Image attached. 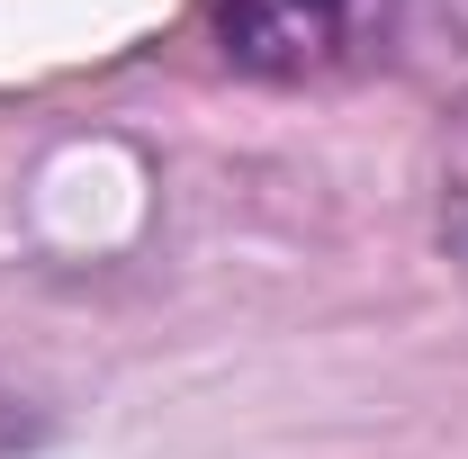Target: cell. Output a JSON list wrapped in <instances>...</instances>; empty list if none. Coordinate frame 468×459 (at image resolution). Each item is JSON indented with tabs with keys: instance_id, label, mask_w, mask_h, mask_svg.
Returning <instances> with one entry per match:
<instances>
[{
	"instance_id": "1",
	"label": "cell",
	"mask_w": 468,
	"mask_h": 459,
	"mask_svg": "<svg viewBox=\"0 0 468 459\" xmlns=\"http://www.w3.org/2000/svg\"><path fill=\"white\" fill-rule=\"evenodd\" d=\"M343 27H351L343 0H217V37H226V55L243 63V72H271V81L334 63Z\"/></svg>"
},
{
	"instance_id": "2",
	"label": "cell",
	"mask_w": 468,
	"mask_h": 459,
	"mask_svg": "<svg viewBox=\"0 0 468 459\" xmlns=\"http://www.w3.org/2000/svg\"><path fill=\"white\" fill-rule=\"evenodd\" d=\"M27 442H37V423L18 414V397H0V459H9V451H27Z\"/></svg>"
},
{
	"instance_id": "3",
	"label": "cell",
	"mask_w": 468,
	"mask_h": 459,
	"mask_svg": "<svg viewBox=\"0 0 468 459\" xmlns=\"http://www.w3.org/2000/svg\"><path fill=\"white\" fill-rule=\"evenodd\" d=\"M460 252H468V189H460Z\"/></svg>"
}]
</instances>
